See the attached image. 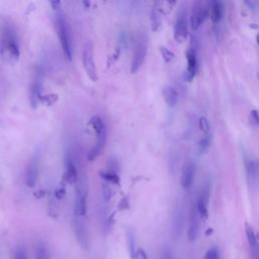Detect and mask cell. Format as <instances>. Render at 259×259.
<instances>
[{
    "label": "cell",
    "instance_id": "cell-16",
    "mask_svg": "<svg viewBox=\"0 0 259 259\" xmlns=\"http://www.w3.org/2000/svg\"><path fill=\"white\" fill-rule=\"evenodd\" d=\"M78 171H77V167L74 164V162L72 161L71 158H69L66 162V170L64 174V181L68 184H75L78 181Z\"/></svg>",
    "mask_w": 259,
    "mask_h": 259
},
{
    "label": "cell",
    "instance_id": "cell-29",
    "mask_svg": "<svg viewBox=\"0 0 259 259\" xmlns=\"http://www.w3.org/2000/svg\"><path fill=\"white\" fill-rule=\"evenodd\" d=\"M204 259H220V255H219V251L216 247H213L211 249L208 250V252L206 253Z\"/></svg>",
    "mask_w": 259,
    "mask_h": 259
},
{
    "label": "cell",
    "instance_id": "cell-2",
    "mask_svg": "<svg viewBox=\"0 0 259 259\" xmlns=\"http://www.w3.org/2000/svg\"><path fill=\"white\" fill-rule=\"evenodd\" d=\"M56 31H57V35H58L63 53L65 57L69 61H71L72 60L71 37H70V32H69L66 18L62 12H58L56 14Z\"/></svg>",
    "mask_w": 259,
    "mask_h": 259
},
{
    "label": "cell",
    "instance_id": "cell-10",
    "mask_svg": "<svg viewBox=\"0 0 259 259\" xmlns=\"http://www.w3.org/2000/svg\"><path fill=\"white\" fill-rule=\"evenodd\" d=\"M209 202H210V189L209 187H206L200 194V197L196 203L199 215L201 217V220L203 221H206L209 218Z\"/></svg>",
    "mask_w": 259,
    "mask_h": 259
},
{
    "label": "cell",
    "instance_id": "cell-40",
    "mask_svg": "<svg viewBox=\"0 0 259 259\" xmlns=\"http://www.w3.org/2000/svg\"><path fill=\"white\" fill-rule=\"evenodd\" d=\"M258 79H259V73H258Z\"/></svg>",
    "mask_w": 259,
    "mask_h": 259
},
{
    "label": "cell",
    "instance_id": "cell-15",
    "mask_svg": "<svg viewBox=\"0 0 259 259\" xmlns=\"http://www.w3.org/2000/svg\"><path fill=\"white\" fill-rule=\"evenodd\" d=\"M162 96L165 104L169 108H175L179 103V93L172 86H164L162 90Z\"/></svg>",
    "mask_w": 259,
    "mask_h": 259
},
{
    "label": "cell",
    "instance_id": "cell-1",
    "mask_svg": "<svg viewBox=\"0 0 259 259\" xmlns=\"http://www.w3.org/2000/svg\"><path fill=\"white\" fill-rule=\"evenodd\" d=\"M0 55H2L4 62L10 65L17 64L21 57L18 36L15 30L10 26H6L3 31L2 42H0Z\"/></svg>",
    "mask_w": 259,
    "mask_h": 259
},
{
    "label": "cell",
    "instance_id": "cell-4",
    "mask_svg": "<svg viewBox=\"0 0 259 259\" xmlns=\"http://www.w3.org/2000/svg\"><path fill=\"white\" fill-rule=\"evenodd\" d=\"M82 60H83L84 70L86 71V74H88L89 78L92 81L97 82L99 79V76H98V70H97V66H96V62H95L94 48L91 43H88L84 46Z\"/></svg>",
    "mask_w": 259,
    "mask_h": 259
},
{
    "label": "cell",
    "instance_id": "cell-23",
    "mask_svg": "<svg viewBox=\"0 0 259 259\" xmlns=\"http://www.w3.org/2000/svg\"><path fill=\"white\" fill-rule=\"evenodd\" d=\"M101 177H103V179L109 183H112V184L118 185V186L120 185V178L117 172L107 170L106 172H101Z\"/></svg>",
    "mask_w": 259,
    "mask_h": 259
},
{
    "label": "cell",
    "instance_id": "cell-39",
    "mask_svg": "<svg viewBox=\"0 0 259 259\" xmlns=\"http://www.w3.org/2000/svg\"><path fill=\"white\" fill-rule=\"evenodd\" d=\"M257 240H258V243H259V233L257 234Z\"/></svg>",
    "mask_w": 259,
    "mask_h": 259
},
{
    "label": "cell",
    "instance_id": "cell-33",
    "mask_svg": "<svg viewBox=\"0 0 259 259\" xmlns=\"http://www.w3.org/2000/svg\"><path fill=\"white\" fill-rule=\"evenodd\" d=\"M104 197H105L107 202H109L112 198V191H111L110 187H108L107 185L104 186Z\"/></svg>",
    "mask_w": 259,
    "mask_h": 259
},
{
    "label": "cell",
    "instance_id": "cell-11",
    "mask_svg": "<svg viewBox=\"0 0 259 259\" xmlns=\"http://www.w3.org/2000/svg\"><path fill=\"white\" fill-rule=\"evenodd\" d=\"M74 230H75V235L78 243L83 249L89 248V234L86 227L83 223V221L79 218L76 217L74 220Z\"/></svg>",
    "mask_w": 259,
    "mask_h": 259
},
{
    "label": "cell",
    "instance_id": "cell-36",
    "mask_svg": "<svg viewBox=\"0 0 259 259\" xmlns=\"http://www.w3.org/2000/svg\"><path fill=\"white\" fill-rule=\"evenodd\" d=\"M50 5L52 6V8L57 11L60 9V6H61V3L60 2H53V3H50Z\"/></svg>",
    "mask_w": 259,
    "mask_h": 259
},
{
    "label": "cell",
    "instance_id": "cell-22",
    "mask_svg": "<svg viewBox=\"0 0 259 259\" xmlns=\"http://www.w3.org/2000/svg\"><path fill=\"white\" fill-rule=\"evenodd\" d=\"M211 140H212V135L209 134V135H205V137L198 142V152L200 154H204L208 151L211 145Z\"/></svg>",
    "mask_w": 259,
    "mask_h": 259
},
{
    "label": "cell",
    "instance_id": "cell-28",
    "mask_svg": "<svg viewBox=\"0 0 259 259\" xmlns=\"http://www.w3.org/2000/svg\"><path fill=\"white\" fill-rule=\"evenodd\" d=\"M14 259H28L27 251L23 246H20L16 249L14 254Z\"/></svg>",
    "mask_w": 259,
    "mask_h": 259
},
{
    "label": "cell",
    "instance_id": "cell-8",
    "mask_svg": "<svg viewBox=\"0 0 259 259\" xmlns=\"http://www.w3.org/2000/svg\"><path fill=\"white\" fill-rule=\"evenodd\" d=\"M187 61H188V68L186 71V80L192 81L199 70V60H198V52L196 46L193 44L187 51Z\"/></svg>",
    "mask_w": 259,
    "mask_h": 259
},
{
    "label": "cell",
    "instance_id": "cell-20",
    "mask_svg": "<svg viewBox=\"0 0 259 259\" xmlns=\"http://www.w3.org/2000/svg\"><path fill=\"white\" fill-rule=\"evenodd\" d=\"M176 5V2H158L155 3L154 8H156L161 15H168L171 13L172 10H174Z\"/></svg>",
    "mask_w": 259,
    "mask_h": 259
},
{
    "label": "cell",
    "instance_id": "cell-27",
    "mask_svg": "<svg viewBox=\"0 0 259 259\" xmlns=\"http://www.w3.org/2000/svg\"><path fill=\"white\" fill-rule=\"evenodd\" d=\"M41 101L47 105V106H53L57 101H58V96L57 95H53V94H50V95H47L45 97H42L41 98Z\"/></svg>",
    "mask_w": 259,
    "mask_h": 259
},
{
    "label": "cell",
    "instance_id": "cell-13",
    "mask_svg": "<svg viewBox=\"0 0 259 259\" xmlns=\"http://www.w3.org/2000/svg\"><path fill=\"white\" fill-rule=\"evenodd\" d=\"M200 222H201V217L199 215L197 206L195 205L192 210L191 214V221H190V227L188 231V237L191 241H194L197 239L200 231Z\"/></svg>",
    "mask_w": 259,
    "mask_h": 259
},
{
    "label": "cell",
    "instance_id": "cell-14",
    "mask_svg": "<svg viewBox=\"0 0 259 259\" xmlns=\"http://www.w3.org/2000/svg\"><path fill=\"white\" fill-rule=\"evenodd\" d=\"M245 233L254 258L259 259V243L257 240V234L255 233L253 227L248 223H245Z\"/></svg>",
    "mask_w": 259,
    "mask_h": 259
},
{
    "label": "cell",
    "instance_id": "cell-21",
    "mask_svg": "<svg viewBox=\"0 0 259 259\" xmlns=\"http://www.w3.org/2000/svg\"><path fill=\"white\" fill-rule=\"evenodd\" d=\"M127 238H128V246H129L130 257H131V259H135L136 258V253H137V248H136L135 235H134V232L132 230L128 231Z\"/></svg>",
    "mask_w": 259,
    "mask_h": 259
},
{
    "label": "cell",
    "instance_id": "cell-34",
    "mask_svg": "<svg viewBox=\"0 0 259 259\" xmlns=\"http://www.w3.org/2000/svg\"><path fill=\"white\" fill-rule=\"evenodd\" d=\"M128 208H129V201H128V198H124V199L121 201L120 205H119V209H120V210H126V209H128Z\"/></svg>",
    "mask_w": 259,
    "mask_h": 259
},
{
    "label": "cell",
    "instance_id": "cell-3",
    "mask_svg": "<svg viewBox=\"0 0 259 259\" xmlns=\"http://www.w3.org/2000/svg\"><path fill=\"white\" fill-rule=\"evenodd\" d=\"M147 52H148L147 38L144 35H140L137 38L135 50L133 53V59H132V63H131V73L135 74L140 70V68L142 67V65L145 62Z\"/></svg>",
    "mask_w": 259,
    "mask_h": 259
},
{
    "label": "cell",
    "instance_id": "cell-25",
    "mask_svg": "<svg viewBox=\"0 0 259 259\" xmlns=\"http://www.w3.org/2000/svg\"><path fill=\"white\" fill-rule=\"evenodd\" d=\"M160 52H161V55H162L163 60H164L166 63H171L172 61H174V60L176 59L175 53L172 52L171 50H169L168 48H166V47H160Z\"/></svg>",
    "mask_w": 259,
    "mask_h": 259
},
{
    "label": "cell",
    "instance_id": "cell-31",
    "mask_svg": "<svg viewBox=\"0 0 259 259\" xmlns=\"http://www.w3.org/2000/svg\"><path fill=\"white\" fill-rule=\"evenodd\" d=\"M65 196H66V188L64 185H61L55 191V198L57 200H63L65 198Z\"/></svg>",
    "mask_w": 259,
    "mask_h": 259
},
{
    "label": "cell",
    "instance_id": "cell-6",
    "mask_svg": "<svg viewBox=\"0 0 259 259\" xmlns=\"http://www.w3.org/2000/svg\"><path fill=\"white\" fill-rule=\"evenodd\" d=\"M208 17H209V4L206 5L202 2L195 3L192 9L191 18H190V24L192 29L194 31H198Z\"/></svg>",
    "mask_w": 259,
    "mask_h": 259
},
{
    "label": "cell",
    "instance_id": "cell-32",
    "mask_svg": "<svg viewBox=\"0 0 259 259\" xmlns=\"http://www.w3.org/2000/svg\"><path fill=\"white\" fill-rule=\"evenodd\" d=\"M135 259H148V255L143 248H138Z\"/></svg>",
    "mask_w": 259,
    "mask_h": 259
},
{
    "label": "cell",
    "instance_id": "cell-12",
    "mask_svg": "<svg viewBox=\"0 0 259 259\" xmlns=\"http://www.w3.org/2000/svg\"><path fill=\"white\" fill-rule=\"evenodd\" d=\"M225 15V5L219 0H214L209 4V17L214 24L222 22Z\"/></svg>",
    "mask_w": 259,
    "mask_h": 259
},
{
    "label": "cell",
    "instance_id": "cell-9",
    "mask_svg": "<svg viewBox=\"0 0 259 259\" xmlns=\"http://www.w3.org/2000/svg\"><path fill=\"white\" fill-rule=\"evenodd\" d=\"M196 170H197V166L193 160L186 161L183 167L182 177H181V185L183 189L189 190L193 186L196 178Z\"/></svg>",
    "mask_w": 259,
    "mask_h": 259
},
{
    "label": "cell",
    "instance_id": "cell-38",
    "mask_svg": "<svg viewBox=\"0 0 259 259\" xmlns=\"http://www.w3.org/2000/svg\"><path fill=\"white\" fill-rule=\"evenodd\" d=\"M256 42H257V44L259 46V34H257V36H256Z\"/></svg>",
    "mask_w": 259,
    "mask_h": 259
},
{
    "label": "cell",
    "instance_id": "cell-24",
    "mask_svg": "<svg viewBox=\"0 0 259 259\" xmlns=\"http://www.w3.org/2000/svg\"><path fill=\"white\" fill-rule=\"evenodd\" d=\"M36 259H51L50 252L45 244L40 243L38 245L37 252H36Z\"/></svg>",
    "mask_w": 259,
    "mask_h": 259
},
{
    "label": "cell",
    "instance_id": "cell-7",
    "mask_svg": "<svg viewBox=\"0 0 259 259\" xmlns=\"http://www.w3.org/2000/svg\"><path fill=\"white\" fill-rule=\"evenodd\" d=\"M88 213V188L84 182H80L76 191V199L74 204L75 217L82 218Z\"/></svg>",
    "mask_w": 259,
    "mask_h": 259
},
{
    "label": "cell",
    "instance_id": "cell-26",
    "mask_svg": "<svg viewBox=\"0 0 259 259\" xmlns=\"http://www.w3.org/2000/svg\"><path fill=\"white\" fill-rule=\"evenodd\" d=\"M199 127L200 130L205 134V135H209L211 134V125L210 122L208 120L207 117H201L199 120Z\"/></svg>",
    "mask_w": 259,
    "mask_h": 259
},
{
    "label": "cell",
    "instance_id": "cell-30",
    "mask_svg": "<svg viewBox=\"0 0 259 259\" xmlns=\"http://www.w3.org/2000/svg\"><path fill=\"white\" fill-rule=\"evenodd\" d=\"M250 122L255 125L256 127H259V112L257 110H252L249 114Z\"/></svg>",
    "mask_w": 259,
    "mask_h": 259
},
{
    "label": "cell",
    "instance_id": "cell-17",
    "mask_svg": "<svg viewBox=\"0 0 259 259\" xmlns=\"http://www.w3.org/2000/svg\"><path fill=\"white\" fill-rule=\"evenodd\" d=\"M38 176H39V171H38V163L36 161H32L30 163V165L28 166V170H27V175H26V183L27 186L30 188H34L37 184L38 181Z\"/></svg>",
    "mask_w": 259,
    "mask_h": 259
},
{
    "label": "cell",
    "instance_id": "cell-35",
    "mask_svg": "<svg viewBox=\"0 0 259 259\" xmlns=\"http://www.w3.org/2000/svg\"><path fill=\"white\" fill-rule=\"evenodd\" d=\"M161 259H174V258H172L171 252H170L169 250L165 249V250L163 251V253H162V257H161Z\"/></svg>",
    "mask_w": 259,
    "mask_h": 259
},
{
    "label": "cell",
    "instance_id": "cell-37",
    "mask_svg": "<svg viewBox=\"0 0 259 259\" xmlns=\"http://www.w3.org/2000/svg\"><path fill=\"white\" fill-rule=\"evenodd\" d=\"M213 233H214V229H213V228H209V229H207V231L205 232V235H206V237H209V236H211Z\"/></svg>",
    "mask_w": 259,
    "mask_h": 259
},
{
    "label": "cell",
    "instance_id": "cell-18",
    "mask_svg": "<svg viewBox=\"0 0 259 259\" xmlns=\"http://www.w3.org/2000/svg\"><path fill=\"white\" fill-rule=\"evenodd\" d=\"M41 93H42V83L39 80H36L33 82L31 86V92H30V95H31L30 101L33 108H36L39 104V101H41V98H42Z\"/></svg>",
    "mask_w": 259,
    "mask_h": 259
},
{
    "label": "cell",
    "instance_id": "cell-5",
    "mask_svg": "<svg viewBox=\"0 0 259 259\" xmlns=\"http://www.w3.org/2000/svg\"><path fill=\"white\" fill-rule=\"evenodd\" d=\"M174 37H175V40L180 44L185 43L189 37L188 13L185 9H182L178 14L177 21L175 24Z\"/></svg>",
    "mask_w": 259,
    "mask_h": 259
},
{
    "label": "cell",
    "instance_id": "cell-19",
    "mask_svg": "<svg viewBox=\"0 0 259 259\" xmlns=\"http://www.w3.org/2000/svg\"><path fill=\"white\" fill-rule=\"evenodd\" d=\"M150 22H151V27H152L153 32H158L161 29L162 18H161L160 12L156 8H153L151 11Z\"/></svg>",
    "mask_w": 259,
    "mask_h": 259
}]
</instances>
